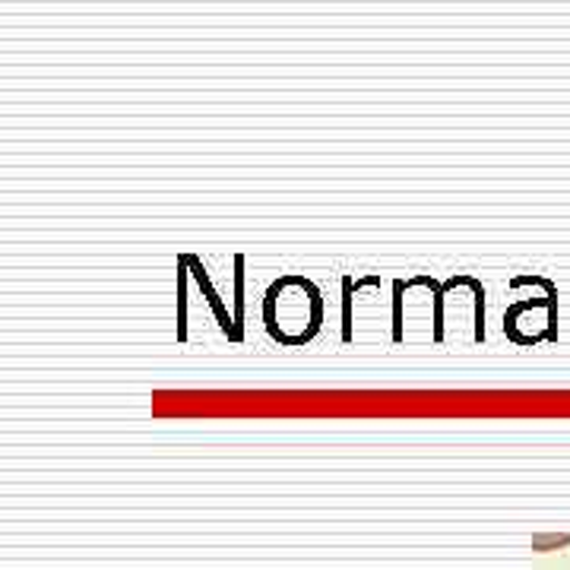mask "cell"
Masks as SVG:
<instances>
[{
	"label": "cell",
	"mask_w": 570,
	"mask_h": 570,
	"mask_svg": "<svg viewBox=\"0 0 570 570\" xmlns=\"http://www.w3.org/2000/svg\"><path fill=\"white\" fill-rule=\"evenodd\" d=\"M264 321L273 340L283 346H305L317 336L324 321L321 288L305 276H283L269 285L264 302Z\"/></svg>",
	"instance_id": "cell-1"
}]
</instances>
